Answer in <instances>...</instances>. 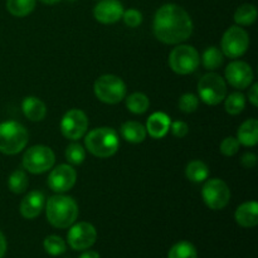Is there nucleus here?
I'll return each mask as SVG.
<instances>
[{
  "mask_svg": "<svg viewBox=\"0 0 258 258\" xmlns=\"http://www.w3.org/2000/svg\"><path fill=\"white\" fill-rule=\"evenodd\" d=\"M257 19V9L252 4H243L234 13V22L238 25H251Z\"/></svg>",
  "mask_w": 258,
  "mask_h": 258,
  "instance_id": "obj_26",
  "label": "nucleus"
},
{
  "mask_svg": "<svg viewBox=\"0 0 258 258\" xmlns=\"http://www.w3.org/2000/svg\"><path fill=\"white\" fill-rule=\"evenodd\" d=\"M54 163V153L44 145L32 146L23 155V168L32 174L45 173L53 168Z\"/></svg>",
  "mask_w": 258,
  "mask_h": 258,
  "instance_id": "obj_6",
  "label": "nucleus"
},
{
  "mask_svg": "<svg viewBox=\"0 0 258 258\" xmlns=\"http://www.w3.org/2000/svg\"><path fill=\"white\" fill-rule=\"evenodd\" d=\"M28 185H29L28 176L23 170L13 171L12 175L9 176V180H8V186L15 194L24 193L27 190Z\"/></svg>",
  "mask_w": 258,
  "mask_h": 258,
  "instance_id": "obj_28",
  "label": "nucleus"
},
{
  "mask_svg": "<svg viewBox=\"0 0 258 258\" xmlns=\"http://www.w3.org/2000/svg\"><path fill=\"white\" fill-rule=\"evenodd\" d=\"M198 97L196 95H193V93H185L179 100V108H180V111H183L185 113L194 112L198 108Z\"/></svg>",
  "mask_w": 258,
  "mask_h": 258,
  "instance_id": "obj_32",
  "label": "nucleus"
},
{
  "mask_svg": "<svg viewBox=\"0 0 258 258\" xmlns=\"http://www.w3.org/2000/svg\"><path fill=\"white\" fill-rule=\"evenodd\" d=\"M168 258H198V253L196 247L190 242L181 241L171 247Z\"/></svg>",
  "mask_w": 258,
  "mask_h": 258,
  "instance_id": "obj_27",
  "label": "nucleus"
},
{
  "mask_svg": "<svg viewBox=\"0 0 258 258\" xmlns=\"http://www.w3.org/2000/svg\"><path fill=\"white\" fill-rule=\"evenodd\" d=\"M249 47V35L243 28L233 25L226 30L222 38V53L228 58H238Z\"/></svg>",
  "mask_w": 258,
  "mask_h": 258,
  "instance_id": "obj_9",
  "label": "nucleus"
},
{
  "mask_svg": "<svg viewBox=\"0 0 258 258\" xmlns=\"http://www.w3.org/2000/svg\"><path fill=\"white\" fill-rule=\"evenodd\" d=\"M154 34L165 44H179L193 33V22L185 10L176 4L159 8L153 22Z\"/></svg>",
  "mask_w": 258,
  "mask_h": 258,
  "instance_id": "obj_1",
  "label": "nucleus"
},
{
  "mask_svg": "<svg viewBox=\"0 0 258 258\" xmlns=\"http://www.w3.org/2000/svg\"><path fill=\"white\" fill-rule=\"evenodd\" d=\"M226 80L229 85L238 90H244L249 87L253 81V71L251 66L242 60H234L229 63L226 68Z\"/></svg>",
  "mask_w": 258,
  "mask_h": 258,
  "instance_id": "obj_14",
  "label": "nucleus"
},
{
  "mask_svg": "<svg viewBox=\"0 0 258 258\" xmlns=\"http://www.w3.org/2000/svg\"><path fill=\"white\" fill-rule=\"evenodd\" d=\"M123 23L130 28H136L143 23V14L136 9H127L123 12L122 18Z\"/></svg>",
  "mask_w": 258,
  "mask_h": 258,
  "instance_id": "obj_33",
  "label": "nucleus"
},
{
  "mask_svg": "<svg viewBox=\"0 0 258 258\" xmlns=\"http://www.w3.org/2000/svg\"><path fill=\"white\" fill-rule=\"evenodd\" d=\"M47 219L53 227L59 229L68 228L76 222L78 217V206L71 197L57 196L50 197L45 204Z\"/></svg>",
  "mask_w": 258,
  "mask_h": 258,
  "instance_id": "obj_2",
  "label": "nucleus"
},
{
  "mask_svg": "<svg viewBox=\"0 0 258 258\" xmlns=\"http://www.w3.org/2000/svg\"><path fill=\"white\" fill-rule=\"evenodd\" d=\"M88 128V118L83 111L73 108L64 113L60 121V131L70 140L77 141L86 135Z\"/></svg>",
  "mask_w": 258,
  "mask_h": 258,
  "instance_id": "obj_11",
  "label": "nucleus"
},
{
  "mask_svg": "<svg viewBox=\"0 0 258 258\" xmlns=\"http://www.w3.org/2000/svg\"><path fill=\"white\" fill-rule=\"evenodd\" d=\"M202 60H203V66L206 70L214 71L223 64L224 54L217 47H209L208 49L204 50Z\"/></svg>",
  "mask_w": 258,
  "mask_h": 258,
  "instance_id": "obj_25",
  "label": "nucleus"
},
{
  "mask_svg": "<svg viewBox=\"0 0 258 258\" xmlns=\"http://www.w3.org/2000/svg\"><path fill=\"white\" fill-rule=\"evenodd\" d=\"M22 110L28 120L35 121V122L42 121L47 115V107H45L44 102L34 96L24 98L22 103Z\"/></svg>",
  "mask_w": 258,
  "mask_h": 258,
  "instance_id": "obj_19",
  "label": "nucleus"
},
{
  "mask_svg": "<svg viewBox=\"0 0 258 258\" xmlns=\"http://www.w3.org/2000/svg\"><path fill=\"white\" fill-rule=\"evenodd\" d=\"M239 145L241 144L238 143L236 138H226L221 143V153L226 156H233L238 153L239 150Z\"/></svg>",
  "mask_w": 258,
  "mask_h": 258,
  "instance_id": "obj_34",
  "label": "nucleus"
},
{
  "mask_svg": "<svg viewBox=\"0 0 258 258\" xmlns=\"http://www.w3.org/2000/svg\"><path fill=\"white\" fill-rule=\"evenodd\" d=\"M44 206V194L39 190H33L28 193L20 203V214L25 219H34L42 213Z\"/></svg>",
  "mask_w": 258,
  "mask_h": 258,
  "instance_id": "obj_16",
  "label": "nucleus"
},
{
  "mask_svg": "<svg viewBox=\"0 0 258 258\" xmlns=\"http://www.w3.org/2000/svg\"><path fill=\"white\" fill-rule=\"evenodd\" d=\"M68 2H75V0H68Z\"/></svg>",
  "mask_w": 258,
  "mask_h": 258,
  "instance_id": "obj_41",
  "label": "nucleus"
},
{
  "mask_svg": "<svg viewBox=\"0 0 258 258\" xmlns=\"http://www.w3.org/2000/svg\"><path fill=\"white\" fill-rule=\"evenodd\" d=\"M170 130L175 138H184L188 134L189 127L183 121H174L173 123H170Z\"/></svg>",
  "mask_w": 258,
  "mask_h": 258,
  "instance_id": "obj_35",
  "label": "nucleus"
},
{
  "mask_svg": "<svg viewBox=\"0 0 258 258\" xmlns=\"http://www.w3.org/2000/svg\"><path fill=\"white\" fill-rule=\"evenodd\" d=\"M86 150L83 146L78 143H72L66 149V159L72 165H80L85 161Z\"/></svg>",
  "mask_w": 258,
  "mask_h": 258,
  "instance_id": "obj_31",
  "label": "nucleus"
},
{
  "mask_svg": "<svg viewBox=\"0 0 258 258\" xmlns=\"http://www.w3.org/2000/svg\"><path fill=\"white\" fill-rule=\"evenodd\" d=\"M237 223L244 228H253L258 224V204L256 202H246L237 208L234 213Z\"/></svg>",
  "mask_w": 258,
  "mask_h": 258,
  "instance_id": "obj_18",
  "label": "nucleus"
},
{
  "mask_svg": "<svg viewBox=\"0 0 258 258\" xmlns=\"http://www.w3.org/2000/svg\"><path fill=\"white\" fill-rule=\"evenodd\" d=\"M96 239H97L96 228L87 222L72 224L68 231V244L75 251H86L95 244Z\"/></svg>",
  "mask_w": 258,
  "mask_h": 258,
  "instance_id": "obj_12",
  "label": "nucleus"
},
{
  "mask_svg": "<svg viewBox=\"0 0 258 258\" xmlns=\"http://www.w3.org/2000/svg\"><path fill=\"white\" fill-rule=\"evenodd\" d=\"M85 145L92 155L105 159L117 153L120 141L113 128L98 127L87 134L85 139Z\"/></svg>",
  "mask_w": 258,
  "mask_h": 258,
  "instance_id": "obj_3",
  "label": "nucleus"
},
{
  "mask_svg": "<svg viewBox=\"0 0 258 258\" xmlns=\"http://www.w3.org/2000/svg\"><path fill=\"white\" fill-rule=\"evenodd\" d=\"M28 144V133L22 123L5 121L0 123V153L15 155Z\"/></svg>",
  "mask_w": 258,
  "mask_h": 258,
  "instance_id": "obj_4",
  "label": "nucleus"
},
{
  "mask_svg": "<svg viewBox=\"0 0 258 258\" xmlns=\"http://www.w3.org/2000/svg\"><path fill=\"white\" fill-rule=\"evenodd\" d=\"M35 0H7V9L12 15L23 18L34 10Z\"/></svg>",
  "mask_w": 258,
  "mask_h": 258,
  "instance_id": "obj_23",
  "label": "nucleus"
},
{
  "mask_svg": "<svg viewBox=\"0 0 258 258\" xmlns=\"http://www.w3.org/2000/svg\"><path fill=\"white\" fill-rule=\"evenodd\" d=\"M248 101L254 107L258 106V83H253L251 90L248 91Z\"/></svg>",
  "mask_w": 258,
  "mask_h": 258,
  "instance_id": "obj_37",
  "label": "nucleus"
},
{
  "mask_svg": "<svg viewBox=\"0 0 258 258\" xmlns=\"http://www.w3.org/2000/svg\"><path fill=\"white\" fill-rule=\"evenodd\" d=\"M198 93L207 105H218L227 96L226 81L214 72L207 73L198 82Z\"/></svg>",
  "mask_w": 258,
  "mask_h": 258,
  "instance_id": "obj_7",
  "label": "nucleus"
},
{
  "mask_svg": "<svg viewBox=\"0 0 258 258\" xmlns=\"http://www.w3.org/2000/svg\"><path fill=\"white\" fill-rule=\"evenodd\" d=\"M93 92L101 102L115 105L125 98L126 85L117 76L103 75L96 80Z\"/></svg>",
  "mask_w": 258,
  "mask_h": 258,
  "instance_id": "obj_5",
  "label": "nucleus"
},
{
  "mask_svg": "<svg viewBox=\"0 0 258 258\" xmlns=\"http://www.w3.org/2000/svg\"><path fill=\"white\" fill-rule=\"evenodd\" d=\"M150 102H149L148 96L141 92H135L126 98V107L130 112L140 115L148 111Z\"/></svg>",
  "mask_w": 258,
  "mask_h": 258,
  "instance_id": "obj_24",
  "label": "nucleus"
},
{
  "mask_svg": "<svg viewBox=\"0 0 258 258\" xmlns=\"http://www.w3.org/2000/svg\"><path fill=\"white\" fill-rule=\"evenodd\" d=\"M146 128L136 121H127L121 126V135L131 144H140L146 139Z\"/></svg>",
  "mask_w": 258,
  "mask_h": 258,
  "instance_id": "obj_21",
  "label": "nucleus"
},
{
  "mask_svg": "<svg viewBox=\"0 0 258 258\" xmlns=\"http://www.w3.org/2000/svg\"><path fill=\"white\" fill-rule=\"evenodd\" d=\"M199 53L194 47L188 44H181L174 48L169 55L170 68L178 75H189L193 73L199 66Z\"/></svg>",
  "mask_w": 258,
  "mask_h": 258,
  "instance_id": "obj_8",
  "label": "nucleus"
},
{
  "mask_svg": "<svg viewBox=\"0 0 258 258\" xmlns=\"http://www.w3.org/2000/svg\"><path fill=\"white\" fill-rule=\"evenodd\" d=\"M123 12V5L118 0H101L93 9V15L102 24H113L122 18Z\"/></svg>",
  "mask_w": 258,
  "mask_h": 258,
  "instance_id": "obj_15",
  "label": "nucleus"
},
{
  "mask_svg": "<svg viewBox=\"0 0 258 258\" xmlns=\"http://www.w3.org/2000/svg\"><path fill=\"white\" fill-rule=\"evenodd\" d=\"M45 252L50 256H60L66 252V242L59 236H48L43 242Z\"/></svg>",
  "mask_w": 258,
  "mask_h": 258,
  "instance_id": "obj_30",
  "label": "nucleus"
},
{
  "mask_svg": "<svg viewBox=\"0 0 258 258\" xmlns=\"http://www.w3.org/2000/svg\"><path fill=\"white\" fill-rule=\"evenodd\" d=\"M39 2H42L43 4H47V5H54L57 4V3H59L60 0H39Z\"/></svg>",
  "mask_w": 258,
  "mask_h": 258,
  "instance_id": "obj_40",
  "label": "nucleus"
},
{
  "mask_svg": "<svg viewBox=\"0 0 258 258\" xmlns=\"http://www.w3.org/2000/svg\"><path fill=\"white\" fill-rule=\"evenodd\" d=\"M170 117L164 112H155L148 118L146 133L153 139H161L170 130Z\"/></svg>",
  "mask_w": 258,
  "mask_h": 258,
  "instance_id": "obj_17",
  "label": "nucleus"
},
{
  "mask_svg": "<svg viewBox=\"0 0 258 258\" xmlns=\"http://www.w3.org/2000/svg\"><path fill=\"white\" fill-rule=\"evenodd\" d=\"M80 258H100V254L95 251H87L81 254Z\"/></svg>",
  "mask_w": 258,
  "mask_h": 258,
  "instance_id": "obj_39",
  "label": "nucleus"
},
{
  "mask_svg": "<svg viewBox=\"0 0 258 258\" xmlns=\"http://www.w3.org/2000/svg\"><path fill=\"white\" fill-rule=\"evenodd\" d=\"M185 175L193 183H202L209 176V169L203 161L193 160L186 165Z\"/></svg>",
  "mask_w": 258,
  "mask_h": 258,
  "instance_id": "obj_22",
  "label": "nucleus"
},
{
  "mask_svg": "<svg viewBox=\"0 0 258 258\" xmlns=\"http://www.w3.org/2000/svg\"><path fill=\"white\" fill-rule=\"evenodd\" d=\"M77 181V173L67 164H60L50 171L48 176V186L55 193H66L75 186Z\"/></svg>",
  "mask_w": 258,
  "mask_h": 258,
  "instance_id": "obj_13",
  "label": "nucleus"
},
{
  "mask_svg": "<svg viewBox=\"0 0 258 258\" xmlns=\"http://www.w3.org/2000/svg\"><path fill=\"white\" fill-rule=\"evenodd\" d=\"M7 253V239H5L4 234L0 232V258H3Z\"/></svg>",
  "mask_w": 258,
  "mask_h": 258,
  "instance_id": "obj_38",
  "label": "nucleus"
},
{
  "mask_svg": "<svg viewBox=\"0 0 258 258\" xmlns=\"http://www.w3.org/2000/svg\"><path fill=\"white\" fill-rule=\"evenodd\" d=\"M242 166H244L246 169H252L256 166L257 164V156L252 153H246L241 159Z\"/></svg>",
  "mask_w": 258,
  "mask_h": 258,
  "instance_id": "obj_36",
  "label": "nucleus"
},
{
  "mask_svg": "<svg viewBox=\"0 0 258 258\" xmlns=\"http://www.w3.org/2000/svg\"><path fill=\"white\" fill-rule=\"evenodd\" d=\"M202 197L208 208L221 211L229 203L231 190L222 179H211L204 184Z\"/></svg>",
  "mask_w": 258,
  "mask_h": 258,
  "instance_id": "obj_10",
  "label": "nucleus"
},
{
  "mask_svg": "<svg viewBox=\"0 0 258 258\" xmlns=\"http://www.w3.org/2000/svg\"><path fill=\"white\" fill-rule=\"evenodd\" d=\"M237 140L243 146H254L258 143V121L256 118H249L244 121L238 128Z\"/></svg>",
  "mask_w": 258,
  "mask_h": 258,
  "instance_id": "obj_20",
  "label": "nucleus"
},
{
  "mask_svg": "<svg viewBox=\"0 0 258 258\" xmlns=\"http://www.w3.org/2000/svg\"><path fill=\"white\" fill-rule=\"evenodd\" d=\"M246 106V98L241 92H233L226 98L224 108L229 115H238L244 110Z\"/></svg>",
  "mask_w": 258,
  "mask_h": 258,
  "instance_id": "obj_29",
  "label": "nucleus"
}]
</instances>
